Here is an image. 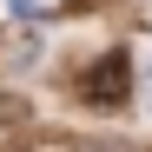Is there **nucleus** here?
Instances as JSON below:
<instances>
[{
	"label": "nucleus",
	"instance_id": "obj_1",
	"mask_svg": "<svg viewBox=\"0 0 152 152\" xmlns=\"http://www.w3.org/2000/svg\"><path fill=\"white\" fill-rule=\"evenodd\" d=\"M73 93H80V106H119L126 93H132V60L126 53H99L80 66V80H73Z\"/></svg>",
	"mask_w": 152,
	"mask_h": 152
},
{
	"label": "nucleus",
	"instance_id": "obj_2",
	"mask_svg": "<svg viewBox=\"0 0 152 152\" xmlns=\"http://www.w3.org/2000/svg\"><path fill=\"white\" fill-rule=\"evenodd\" d=\"M0 152H33V119L20 99H0Z\"/></svg>",
	"mask_w": 152,
	"mask_h": 152
},
{
	"label": "nucleus",
	"instance_id": "obj_3",
	"mask_svg": "<svg viewBox=\"0 0 152 152\" xmlns=\"http://www.w3.org/2000/svg\"><path fill=\"white\" fill-rule=\"evenodd\" d=\"M0 53H7L13 66H33L40 60V33L33 27H7V33H0Z\"/></svg>",
	"mask_w": 152,
	"mask_h": 152
},
{
	"label": "nucleus",
	"instance_id": "obj_4",
	"mask_svg": "<svg viewBox=\"0 0 152 152\" xmlns=\"http://www.w3.org/2000/svg\"><path fill=\"white\" fill-rule=\"evenodd\" d=\"M139 99H145V113H152V60L139 66Z\"/></svg>",
	"mask_w": 152,
	"mask_h": 152
}]
</instances>
